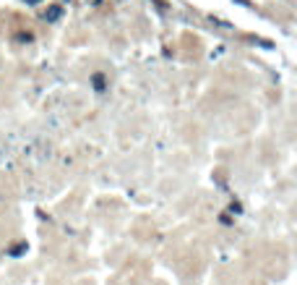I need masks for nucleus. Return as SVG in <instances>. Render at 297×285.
Here are the masks:
<instances>
[]
</instances>
